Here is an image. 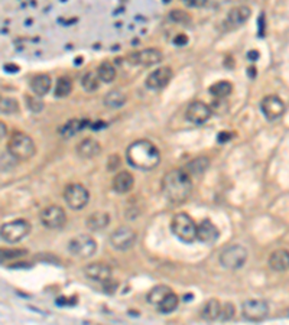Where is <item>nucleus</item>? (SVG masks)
<instances>
[{
	"mask_svg": "<svg viewBox=\"0 0 289 325\" xmlns=\"http://www.w3.org/2000/svg\"><path fill=\"white\" fill-rule=\"evenodd\" d=\"M192 191L191 175L184 169H172L162 179V192L173 204L185 203Z\"/></svg>",
	"mask_w": 289,
	"mask_h": 325,
	"instance_id": "nucleus-1",
	"label": "nucleus"
},
{
	"mask_svg": "<svg viewBox=\"0 0 289 325\" xmlns=\"http://www.w3.org/2000/svg\"><path fill=\"white\" fill-rule=\"evenodd\" d=\"M127 162L140 171H151L155 169L161 162V155L158 148L151 140L140 139L133 142L126 151Z\"/></svg>",
	"mask_w": 289,
	"mask_h": 325,
	"instance_id": "nucleus-2",
	"label": "nucleus"
},
{
	"mask_svg": "<svg viewBox=\"0 0 289 325\" xmlns=\"http://www.w3.org/2000/svg\"><path fill=\"white\" fill-rule=\"evenodd\" d=\"M7 152L16 161H29L36 154V146H35L32 137L16 132L7 142Z\"/></svg>",
	"mask_w": 289,
	"mask_h": 325,
	"instance_id": "nucleus-3",
	"label": "nucleus"
},
{
	"mask_svg": "<svg viewBox=\"0 0 289 325\" xmlns=\"http://www.w3.org/2000/svg\"><path fill=\"white\" fill-rule=\"evenodd\" d=\"M171 231L176 239L184 243H192L197 240V224L187 213H179L173 216L171 221Z\"/></svg>",
	"mask_w": 289,
	"mask_h": 325,
	"instance_id": "nucleus-4",
	"label": "nucleus"
},
{
	"mask_svg": "<svg viewBox=\"0 0 289 325\" xmlns=\"http://www.w3.org/2000/svg\"><path fill=\"white\" fill-rule=\"evenodd\" d=\"M247 250L240 246V244H231L229 247H226L220 255V263L223 268L230 269V271H237L240 269L246 260H247Z\"/></svg>",
	"mask_w": 289,
	"mask_h": 325,
	"instance_id": "nucleus-5",
	"label": "nucleus"
},
{
	"mask_svg": "<svg viewBox=\"0 0 289 325\" xmlns=\"http://www.w3.org/2000/svg\"><path fill=\"white\" fill-rule=\"evenodd\" d=\"M29 231H31V224L23 218H19L3 224L0 234H1V240L6 243H19L29 234Z\"/></svg>",
	"mask_w": 289,
	"mask_h": 325,
	"instance_id": "nucleus-6",
	"label": "nucleus"
},
{
	"mask_svg": "<svg viewBox=\"0 0 289 325\" xmlns=\"http://www.w3.org/2000/svg\"><path fill=\"white\" fill-rule=\"evenodd\" d=\"M68 250L72 256L78 257V259H88L96 253L97 244H96V240L91 236L80 234L69 240Z\"/></svg>",
	"mask_w": 289,
	"mask_h": 325,
	"instance_id": "nucleus-7",
	"label": "nucleus"
},
{
	"mask_svg": "<svg viewBox=\"0 0 289 325\" xmlns=\"http://www.w3.org/2000/svg\"><path fill=\"white\" fill-rule=\"evenodd\" d=\"M269 305L263 299H247L241 305V314L244 320L250 323H260L268 317Z\"/></svg>",
	"mask_w": 289,
	"mask_h": 325,
	"instance_id": "nucleus-8",
	"label": "nucleus"
},
{
	"mask_svg": "<svg viewBox=\"0 0 289 325\" xmlns=\"http://www.w3.org/2000/svg\"><path fill=\"white\" fill-rule=\"evenodd\" d=\"M64 200L71 210H83L90 200V194L81 184H69L64 191Z\"/></svg>",
	"mask_w": 289,
	"mask_h": 325,
	"instance_id": "nucleus-9",
	"label": "nucleus"
},
{
	"mask_svg": "<svg viewBox=\"0 0 289 325\" xmlns=\"http://www.w3.org/2000/svg\"><path fill=\"white\" fill-rule=\"evenodd\" d=\"M135 243H136V233L127 225H121L110 234V244L119 252L129 250Z\"/></svg>",
	"mask_w": 289,
	"mask_h": 325,
	"instance_id": "nucleus-10",
	"label": "nucleus"
},
{
	"mask_svg": "<svg viewBox=\"0 0 289 325\" xmlns=\"http://www.w3.org/2000/svg\"><path fill=\"white\" fill-rule=\"evenodd\" d=\"M164 59V54L156 48H146L142 51L133 52L127 56V61L133 65L140 67H153Z\"/></svg>",
	"mask_w": 289,
	"mask_h": 325,
	"instance_id": "nucleus-11",
	"label": "nucleus"
},
{
	"mask_svg": "<svg viewBox=\"0 0 289 325\" xmlns=\"http://www.w3.org/2000/svg\"><path fill=\"white\" fill-rule=\"evenodd\" d=\"M41 221L47 228H61L67 221V214L59 206H50L41 211Z\"/></svg>",
	"mask_w": 289,
	"mask_h": 325,
	"instance_id": "nucleus-12",
	"label": "nucleus"
},
{
	"mask_svg": "<svg viewBox=\"0 0 289 325\" xmlns=\"http://www.w3.org/2000/svg\"><path fill=\"white\" fill-rule=\"evenodd\" d=\"M185 116H187L188 121H191L194 124H204L205 121L211 119L213 110L210 106H207L203 102H194L188 106Z\"/></svg>",
	"mask_w": 289,
	"mask_h": 325,
	"instance_id": "nucleus-13",
	"label": "nucleus"
},
{
	"mask_svg": "<svg viewBox=\"0 0 289 325\" xmlns=\"http://www.w3.org/2000/svg\"><path fill=\"white\" fill-rule=\"evenodd\" d=\"M260 110L268 120H276L284 114L285 103L278 96H268L262 100Z\"/></svg>",
	"mask_w": 289,
	"mask_h": 325,
	"instance_id": "nucleus-14",
	"label": "nucleus"
},
{
	"mask_svg": "<svg viewBox=\"0 0 289 325\" xmlns=\"http://www.w3.org/2000/svg\"><path fill=\"white\" fill-rule=\"evenodd\" d=\"M171 80H172V69L170 67H162V68L152 71L148 75L145 84L149 90H161V88L168 86Z\"/></svg>",
	"mask_w": 289,
	"mask_h": 325,
	"instance_id": "nucleus-15",
	"label": "nucleus"
},
{
	"mask_svg": "<svg viewBox=\"0 0 289 325\" xmlns=\"http://www.w3.org/2000/svg\"><path fill=\"white\" fill-rule=\"evenodd\" d=\"M84 273L88 279H91V280H94V282H99V283H102L103 285L104 282H107V280L112 279L113 271H112V268H110L109 265L96 262V263H90V265L85 268Z\"/></svg>",
	"mask_w": 289,
	"mask_h": 325,
	"instance_id": "nucleus-16",
	"label": "nucleus"
},
{
	"mask_svg": "<svg viewBox=\"0 0 289 325\" xmlns=\"http://www.w3.org/2000/svg\"><path fill=\"white\" fill-rule=\"evenodd\" d=\"M219 237H220V231H219L217 225L211 220L204 218L197 225V239L200 240L201 243L213 244L219 240Z\"/></svg>",
	"mask_w": 289,
	"mask_h": 325,
	"instance_id": "nucleus-17",
	"label": "nucleus"
},
{
	"mask_svg": "<svg viewBox=\"0 0 289 325\" xmlns=\"http://www.w3.org/2000/svg\"><path fill=\"white\" fill-rule=\"evenodd\" d=\"M252 15V10L250 7L247 6H237V7H233L229 13H227V19H226V23L227 26L230 28H237L241 26L243 23L247 22V19Z\"/></svg>",
	"mask_w": 289,
	"mask_h": 325,
	"instance_id": "nucleus-18",
	"label": "nucleus"
},
{
	"mask_svg": "<svg viewBox=\"0 0 289 325\" xmlns=\"http://www.w3.org/2000/svg\"><path fill=\"white\" fill-rule=\"evenodd\" d=\"M77 155L81 159H93L97 155H100L102 152V146L97 140L94 139H84L78 143L77 149H75Z\"/></svg>",
	"mask_w": 289,
	"mask_h": 325,
	"instance_id": "nucleus-19",
	"label": "nucleus"
},
{
	"mask_svg": "<svg viewBox=\"0 0 289 325\" xmlns=\"http://www.w3.org/2000/svg\"><path fill=\"white\" fill-rule=\"evenodd\" d=\"M133 184H135V178L130 172L120 171L113 179V189L117 194H126L133 188Z\"/></svg>",
	"mask_w": 289,
	"mask_h": 325,
	"instance_id": "nucleus-20",
	"label": "nucleus"
},
{
	"mask_svg": "<svg viewBox=\"0 0 289 325\" xmlns=\"http://www.w3.org/2000/svg\"><path fill=\"white\" fill-rule=\"evenodd\" d=\"M269 266L276 272H285L289 269L288 250H276L269 256Z\"/></svg>",
	"mask_w": 289,
	"mask_h": 325,
	"instance_id": "nucleus-21",
	"label": "nucleus"
},
{
	"mask_svg": "<svg viewBox=\"0 0 289 325\" xmlns=\"http://www.w3.org/2000/svg\"><path fill=\"white\" fill-rule=\"evenodd\" d=\"M31 88L38 97H44L51 90V78L47 74H38L31 81Z\"/></svg>",
	"mask_w": 289,
	"mask_h": 325,
	"instance_id": "nucleus-22",
	"label": "nucleus"
},
{
	"mask_svg": "<svg viewBox=\"0 0 289 325\" xmlns=\"http://www.w3.org/2000/svg\"><path fill=\"white\" fill-rule=\"evenodd\" d=\"M109 222H110V216H109L107 213H104V211H96V213H93V214L87 218L85 225H87V228L91 230V231H99V230L106 228V227L109 225Z\"/></svg>",
	"mask_w": 289,
	"mask_h": 325,
	"instance_id": "nucleus-23",
	"label": "nucleus"
},
{
	"mask_svg": "<svg viewBox=\"0 0 289 325\" xmlns=\"http://www.w3.org/2000/svg\"><path fill=\"white\" fill-rule=\"evenodd\" d=\"M220 314L221 305L217 299H208V301L205 302L204 307H203V309H201V317H203V320H204V321H208V323L219 320V318H220Z\"/></svg>",
	"mask_w": 289,
	"mask_h": 325,
	"instance_id": "nucleus-24",
	"label": "nucleus"
},
{
	"mask_svg": "<svg viewBox=\"0 0 289 325\" xmlns=\"http://www.w3.org/2000/svg\"><path fill=\"white\" fill-rule=\"evenodd\" d=\"M104 104L106 107L110 108H120L123 107L127 102V96L121 91V90H110L106 96H104Z\"/></svg>",
	"mask_w": 289,
	"mask_h": 325,
	"instance_id": "nucleus-25",
	"label": "nucleus"
},
{
	"mask_svg": "<svg viewBox=\"0 0 289 325\" xmlns=\"http://www.w3.org/2000/svg\"><path fill=\"white\" fill-rule=\"evenodd\" d=\"M87 124H88L87 120H80V119L69 120L67 124H64V126L61 127V135L65 137V139H69V137L75 136L80 130H83Z\"/></svg>",
	"mask_w": 289,
	"mask_h": 325,
	"instance_id": "nucleus-26",
	"label": "nucleus"
},
{
	"mask_svg": "<svg viewBox=\"0 0 289 325\" xmlns=\"http://www.w3.org/2000/svg\"><path fill=\"white\" fill-rule=\"evenodd\" d=\"M178 304H179V298L173 292H171L156 305V308L162 314H171L172 311L178 308Z\"/></svg>",
	"mask_w": 289,
	"mask_h": 325,
	"instance_id": "nucleus-27",
	"label": "nucleus"
},
{
	"mask_svg": "<svg viewBox=\"0 0 289 325\" xmlns=\"http://www.w3.org/2000/svg\"><path fill=\"white\" fill-rule=\"evenodd\" d=\"M216 99H226L233 93V84L230 81H219L210 87L208 90Z\"/></svg>",
	"mask_w": 289,
	"mask_h": 325,
	"instance_id": "nucleus-28",
	"label": "nucleus"
},
{
	"mask_svg": "<svg viewBox=\"0 0 289 325\" xmlns=\"http://www.w3.org/2000/svg\"><path fill=\"white\" fill-rule=\"evenodd\" d=\"M100 77H99V72L96 71H90V72H87L84 77L81 78V86L84 88L87 93H93V91H96V90H99V87H100Z\"/></svg>",
	"mask_w": 289,
	"mask_h": 325,
	"instance_id": "nucleus-29",
	"label": "nucleus"
},
{
	"mask_svg": "<svg viewBox=\"0 0 289 325\" xmlns=\"http://www.w3.org/2000/svg\"><path fill=\"white\" fill-rule=\"evenodd\" d=\"M210 165V161L208 158L205 156H200V158H195L194 161H191L187 165V172L191 175H201L204 173L205 169L208 168Z\"/></svg>",
	"mask_w": 289,
	"mask_h": 325,
	"instance_id": "nucleus-30",
	"label": "nucleus"
},
{
	"mask_svg": "<svg viewBox=\"0 0 289 325\" xmlns=\"http://www.w3.org/2000/svg\"><path fill=\"white\" fill-rule=\"evenodd\" d=\"M171 288L168 286H165V285H159V286H155L152 288L149 293H148V296H146V301L149 302V304H152V305H158L168 293H171Z\"/></svg>",
	"mask_w": 289,
	"mask_h": 325,
	"instance_id": "nucleus-31",
	"label": "nucleus"
},
{
	"mask_svg": "<svg viewBox=\"0 0 289 325\" xmlns=\"http://www.w3.org/2000/svg\"><path fill=\"white\" fill-rule=\"evenodd\" d=\"M97 72H99V77H100L103 83H112L116 78V68L107 61H104L99 65Z\"/></svg>",
	"mask_w": 289,
	"mask_h": 325,
	"instance_id": "nucleus-32",
	"label": "nucleus"
},
{
	"mask_svg": "<svg viewBox=\"0 0 289 325\" xmlns=\"http://www.w3.org/2000/svg\"><path fill=\"white\" fill-rule=\"evenodd\" d=\"M71 91H72V83H71V80H69L68 77H61V78H58L54 94H55L57 97L62 99V97L69 96Z\"/></svg>",
	"mask_w": 289,
	"mask_h": 325,
	"instance_id": "nucleus-33",
	"label": "nucleus"
},
{
	"mask_svg": "<svg viewBox=\"0 0 289 325\" xmlns=\"http://www.w3.org/2000/svg\"><path fill=\"white\" fill-rule=\"evenodd\" d=\"M0 111L1 114H15L19 111V104L15 99L10 97H3L1 99V104H0Z\"/></svg>",
	"mask_w": 289,
	"mask_h": 325,
	"instance_id": "nucleus-34",
	"label": "nucleus"
},
{
	"mask_svg": "<svg viewBox=\"0 0 289 325\" xmlns=\"http://www.w3.org/2000/svg\"><path fill=\"white\" fill-rule=\"evenodd\" d=\"M171 20H173V22H176V23H181V25H187L191 22V16L188 15L187 12H184V10H171L170 13Z\"/></svg>",
	"mask_w": 289,
	"mask_h": 325,
	"instance_id": "nucleus-35",
	"label": "nucleus"
},
{
	"mask_svg": "<svg viewBox=\"0 0 289 325\" xmlns=\"http://www.w3.org/2000/svg\"><path fill=\"white\" fill-rule=\"evenodd\" d=\"M234 312H236V309L233 307V304H231V302H226V305L221 308V314H220L221 321H224V323L230 321V320L234 317Z\"/></svg>",
	"mask_w": 289,
	"mask_h": 325,
	"instance_id": "nucleus-36",
	"label": "nucleus"
},
{
	"mask_svg": "<svg viewBox=\"0 0 289 325\" xmlns=\"http://www.w3.org/2000/svg\"><path fill=\"white\" fill-rule=\"evenodd\" d=\"M26 103H28V108H31L35 113H39L44 108V103L38 96L36 97H26Z\"/></svg>",
	"mask_w": 289,
	"mask_h": 325,
	"instance_id": "nucleus-37",
	"label": "nucleus"
},
{
	"mask_svg": "<svg viewBox=\"0 0 289 325\" xmlns=\"http://www.w3.org/2000/svg\"><path fill=\"white\" fill-rule=\"evenodd\" d=\"M26 252L25 250H1V260L4 259H13V257L23 256Z\"/></svg>",
	"mask_w": 289,
	"mask_h": 325,
	"instance_id": "nucleus-38",
	"label": "nucleus"
},
{
	"mask_svg": "<svg viewBox=\"0 0 289 325\" xmlns=\"http://www.w3.org/2000/svg\"><path fill=\"white\" fill-rule=\"evenodd\" d=\"M173 44H175L176 47H185L188 44V36L184 34L176 35L175 39H173Z\"/></svg>",
	"mask_w": 289,
	"mask_h": 325,
	"instance_id": "nucleus-39",
	"label": "nucleus"
},
{
	"mask_svg": "<svg viewBox=\"0 0 289 325\" xmlns=\"http://www.w3.org/2000/svg\"><path fill=\"white\" fill-rule=\"evenodd\" d=\"M119 156H116V155H113V156H110L109 158V165H107V168H109V171H115L117 166H119Z\"/></svg>",
	"mask_w": 289,
	"mask_h": 325,
	"instance_id": "nucleus-40",
	"label": "nucleus"
},
{
	"mask_svg": "<svg viewBox=\"0 0 289 325\" xmlns=\"http://www.w3.org/2000/svg\"><path fill=\"white\" fill-rule=\"evenodd\" d=\"M217 139H219L220 143H226V142H229V140L231 139V135H230L229 132H221V133H219Z\"/></svg>",
	"mask_w": 289,
	"mask_h": 325,
	"instance_id": "nucleus-41",
	"label": "nucleus"
},
{
	"mask_svg": "<svg viewBox=\"0 0 289 325\" xmlns=\"http://www.w3.org/2000/svg\"><path fill=\"white\" fill-rule=\"evenodd\" d=\"M208 0H191V3L188 4L189 7H203L207 4Z\"/></svg>",
	"mask_w": 289,
	"mask_h": 325,
	"instance_id": "nucleus-42",
	"label": "nucleus"
},
{
	"mask_svg": "<svg viewBox=\"0 0 289 325\" xmlns=\"http://www.w3.org/2000/svg\"><path fill=\"white\" fill-rule=\"evenodd\" d=\"M4 69L9 71V72H16V71H19V67L12 65V64H6V65H4Z\"/></svg>",
	"mask_w": 289,
	"mask_h": 325,
	"instance_id": "nucleus-43",
	"label": "nucleus"
},
{
	"mask_svg": "<svg viewBox=\"0 0 289 325\" xmlns=\"http://www.w3.org/2000/svg\"><path fill=\"white\" fill-rule=\"evenodd\" d=\"M257 56H259V52L257 51H250L247 54V58L249 59H252V61H256L257 59Z\"/></svg>",
	"mask_w": 289,
	"mask_h": 325,
	"instance_id": "nucleus-44",
	"label": "nucleus"
},
{
	"mask_svg": "<svg viewBox=\"0 0 289 325\" xmlns=\"http://www.w3.org/2000/svg\"><path fill=\"white\" fill-rule=\"evenodd\" d=\"M0 126H1V139H4V136H6V132H7V129H6V124H4V123H1Z\"/></svg>",
	"mask_w": 289,
	"mask_h": 325,
	"instance_id": "nucleus-45",
	"label": "nucleus"
},
{
	"mask_svg": "<svg viewBox=\"0 0 289 325\" xmlns=\"http://www.w3.org/2000/svg\"><path fill=\"white\" fill-rule=\"evenodd\" d=\"M247 74H250V77H255V68H253V67H252V68H249Z\"/></svg>",
	"mask_w": 289,
	"mask_h": 325,
	"instance_id": "nucleus-46",
	"label": "nucleus"
},
{
	"mask_svg": "<svg viewBox=\"0 0 289 325\" xmlns=\"http://www.w3.org/2000/svg\"><path fill=\"white\" fill-rule=\"evenodd\" d=\"M182 1H184V3H185V4H189V3H191V0H182Z\"/></svg>",
	"mask_w": 289,
	"mask_h": 325,
	"instance_id": "nucleus-47",
	"label": "nucleus"
},
{
	"mask_svg": "<svg viewBox=\"0 0 289 325\" xmlns=\"http://www.w3.org/2000/svg\"><path fill=\"white\" fill-rule=\"evenodd\" d=\"M164 1H165V3H170L171 0H164Z\"/></svg>",
	"mask_w": 289,
	"mask_h": 325,
	"instance_id": "nucleus-48",
	"label": "nucleus"
},
{
	"mask_svg": "<svg viewBox=\"0 0 289 325\" xmlns=\"http://www.w3.org/2000/svg\"><path fill=\"white\" fill-rule=\"evenodd\" d=\"M288 315H289V311H288Z\"/></svg>",
	"mask_w": 289,
	"mask_h": 325,
	"instance_id": "nucleus-49",
	"label": "nucleus"
}]
</instances>
